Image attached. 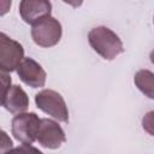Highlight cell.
<instances>
[{"label": "cell", "mask_w": 154, "mask_h": 154, "mask_svg": "<svg viewBox=\"0 0 154 154\" xmlns=\"http://www.w3.org/2000/svg\"><path fill=\"white\" fill-rule=\"evenodd\" d=\"M2 106L6 108V111H8L12 114L24 113L29 107V96L22 87L17 84L11 85Z\"/></svg>", "instance_id": "obj_9"}, {"label": "cell", "mask_w": 154, "mask_h": 154, "mask_svg": "<svg viewBox=\"0 0 154 154\" xmlns=\"http://www.w3.org/2000/svg\"><path fill=\"white\" fill-rule=\"evenodd\" d=\"M90 47L105 60H113L124 52L120 37L109 28L100 25L88 32Z\"/></svg>", "instance_id": "obj_1"}, {"label": "cell", "mask_w": 154, "mask_h": 154, "mask_svg": "<svg viewBox=\"0 0 154 154\" xmlns=\"http://www.w3.org/2000/svg\"><path fill=\"white\" fill-rule=\"evenodd\" d=\"M12 1L11 0H0V16L6 14L11 8Z\"/></svg>", "instance_id": "obj_14"}, {"label": "cell", "mask_w": 154, "mask_h": 154, "mask_svg": "<svg viewBox=\"0 0 154 154\" xmlns=\"http://www.w3.org/2000/svg\"><path fill=\"white\" fill-rule=\"evenodd\" d=\"M23 59V46L18 41L11 38L7 34L0 31V69L7 72L16 71Z\"/></svg>", "instance_id": "obj_5"}, {"label": "cell", "mask_w": 154, "mask_h": 154, "mask_svg": "<svg viewBox=\"0 0 154 154\" xmlns=\"http://www.w3.org/2000/svg\"><path fill=\"white\" fill-rule=\"evenodd\" d=\"M63 35V28L58 19L52 16H47L35 24L31 28V37L32 41L43 48H49L60 41Z\"/></svg>", "instance_id": "obj_2"}, {"label": "cell", "mask_w": 154, "mask_h": 154, "mask_svg": "<svg viewBox=\"0 0 154 154\" xmlns=\"http://www.w3.org/2000/svg\"><path fill=\"white\" fill-rule=\"evenodd\" d=\"M19 79L31 88H41L46 84L47 73L32 58H24L16 69Z\"/></svg>", "instance_id": "obj_7"}, {"label": "cell", "mask_w": 154, "mask_h": 154, "mask_svg": "<svg viewBox=\"0 0 154 154\" xmlns=\"http://www.w3.org/2000/svg\"><path fill=\"white\" fill-rule=\"evenodd\" d=\"M135 85L147 97L154 99V75L149 70H140L134 77Z\"/></svg>", "instance_id": "obj_10"}, {"label": "cell", "mask_w": 154, "mask_h": 154, "mask_svg": "<svg viewBox=\"0 0 154 154\" xmlns=\"http://www.w3.org/2000/svg\"><path fill=\"white\" fill-rule=\"evenodd\" d=\"M41 119L34 112L16 114L11 123L13 137L22 144H31L36 141Z\"/></svg>", "instance_id": "obj_4"}, {"label": "cell", "mask_w": 154, "mask_h": 154, "mask_svg": "<svg viewBox=\"0 0 154 154\" xmlns=\"http://www.w3.org/2000/svg\"><path fill=\"white\" fill-rule=\"evenodd\" d=\"M36 141L47 149H58L66 141V135L55 120L42 118Z\"/></svg>", "instance_id": "obj_6"}, {"label": "cell", "mask_w": 154, "mask_h": 154, "mask_svg": "<svg viewBox=\"0 0 154 154\" xmlns=\"http://www.w3.org/2000/svg\"><path fill=\"white\" fill-rule=\"evenodd\" d=\"M52 4L47 0H22L19 2V14L26 24H35L37 20L51 16Z\"/></svg>", "instance_id": "obj_8"}, {"label": "cell", "mask_w": 154, "mask_h": 154, "mask_svg": "<svg viewBox=\"0 0 154 154\" xmlns=\"http://www.w3.org/2000/svg\"><path fill=\"white\" fill-rule=\"evenodd\" d=\"M12 78L10 76V72L0 69V106L4 105V100L7 95V91L11 88Z\"/></svg>", "instance_id": "obj_11"}, {"label": "cell", "mask_w": 154, "mask_h": 154, "mask_svg": "<svg viewBox=\"0 0 154 154\" xmlns=\"http://www.w3.org/2000/svg\"><path fill=\"white\" fill-rule=\"evenodd\" d=\"M35 103L38 109L61 123L69 122V109L64 97L55 90L43 89L35 95Z\"/></svg>", "instance_id": "obj_3"}, {"label": "cell", "mask_w": 154, "mask_h": 154, "mask_svg": "<svg viewBox=\"0 0 154 154\" xmlns=\"http://www.w3.org/2000/svg\"><path fill=\"white\" fill-rule=\"evenodd\" d=\"M13 148V142L6 131L0 129V154H5L7 150Z\"/></svg>", "instance_id": "obj_13"}, {"label": "cell", "mask_w": 154, "mask_h": 154, "mask_svg": "<svg viewBox=\"0 0 154 154\" xmlns=\"http://www.w3.org/2000/svg\"><path fill=\"white\" fill-rule=\"evenodd\" d=\"M5 154H43L38 148L31 144H20L16 148H11Z\"/></svg>", "instance_id": "obj_12"}]
</instances>
